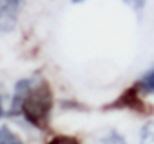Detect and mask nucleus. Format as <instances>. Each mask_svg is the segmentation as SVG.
<instances>
[{"mask_svg": "<svg viewBox=\"0 0 154 144\" xmlns=\"http://www.w3.org/2000/svg\"><path fill=\"white\" fill-rule=\"evenodd\" d=\"M52 101H54L52 90L47 80L44 78L21 80L15 86L9 116H17L23 113L24 119L32 126L45 131L50 125Z\"/></svg>", "mask_w": 154, "mask_h": 144, "instance_id": "nucleus-1", "label": "nucleus"}, {"mask_svg": "<svg viewBox=\"0 0 154 144\" xmlns=\"http://www.w3.org/2000/svg\"><path fill=\"white\" fill-rule=\"evenodd\" d=\"M24 0H0V32H12L17 26Z\"/></svg>", "mask_w": 154, "mask_h": 144, "instance_id": "nucleus-2", "label": "nucleus"}, {"mask_svg": "<svg viewBox=\"0 0 154 144\" xmlns=\"http://www.w3.org/2000/svg\"><path fill=\"white\" fill-rule=\"evenodd\" d=\"M138 93H139V89L135 84L133 87L127 89L121 96H118L117 101H114L111 105H108V108H117V110H120V108H129V110L138 111V113H148L145 102L141 101V98H139Z\"/></svg>", "mask_w": 154, "mask_h": 144, "instance_id": "nucleus-3", "label": "nucleus"}, {"mask_svg": "<svg viewBox=\"0 0 154 144\" xmlns=\"http://www.w3.org/2000/svg\"><path fill=\"white\" fill-rule=\"evenodd\" d=\"M136 86H138L139 92H142L145 95H154V66L141 77V80L136 83Z\"/></svg>", "mask_w": 154, "mask_h": 144, "instance_id": "nucleus-4", "label": "nucleus"}, {"mask_svg": "<svg viewBox=\"0 0 154 144\" xmlns=\"http://www.w3.org/2000/svg\"><path fill=\"white\" fill-rule=\"evenodd\" d=\"M0 144H24V143L15 132H12L6 125H3L0 128Z\"/></svg>", "mask_w": 154, "mask_h": 144, "instance_id": "nucleus-5", "label": "nucleus"}, {"mask_svg": "<svg viewBox=\"0 0 154 144\" xmlns=\"http://www.w3.org/2000/svg\"><path fill=\"white\" fill-rule=\"evenodd\" d=\"M141 144H154V123H148L142 128Z\"/></svg>", "mask_w": 154, "mask_h": 144, "instance_id": "nucleus-6", "label": "nucleus"}, {"mask_svg": "<svg viewBox=\"0 0 154 144\" xmlns=\"http://www.w3.org/2000/svg\"><path fill=\"white\" fill-rule=\"evenodd\" d=\"M99 144H126L124 138L120 137L117 132H111L109 135H106L105 138H102Z\"/></svg>", "mask_w": 154, "mask_h": 144, "instance_id": "nucleus-7", "label": "nucleus"}, {"mask_svg": "<svg viewBox=\"0 0 154 144\" xmlns=\"http://www.w3.org/2000/svg\"><path fill=\"white\" fill-rule=\"evenodd\" d=\"M48 144H79V141L75 137H69V135H57L54 137Z\"/></svg>", "mask_w": 154, "mask_h": 144, "instance_id": "nucleus-8", "label": "nucleus"}, {"mask_svg": "<svg viewBox=\"0 0 154 144\" xmlns=\"http://www.w3.org/2000/svg\"><path fill=\"white\" fill-rule=\"evenodd\" d=\"M124 3H127L136 14H141L147 5V0H123Z\"/></svg>", "mask_w": 154, "mask_h": 144, "instance_id": "nucleus-9", "label": "nucleus"}, {"mask_svg": "<svg viewBox=\"0 0 154 144\" xmlns=\"http://www.w3.org/2000/svg\"><path fill=\"white\" fill-rule=\"evenodd\" d=\"M2 114H3V107H2V101H0V117H2Z\"/></svg>", "mask_w": 154, "mask_h": 144, "instance_id": "nucleus-10", "label": "nucleus"}, {"mask_svg": "<svg viewBox=\"0 0 154 144\" xmlns=\"http://www.w3.org/2000/svg\"><path fill=\"white\" fill-rule=\"evenodd\" d=\"M75 3H81V2H84V0H73Z\"/></svg>", "mask_w": 154, "mask_h": 144, "instance_id": "nucleus-11", "label": "nucleus"}]
</instances>
